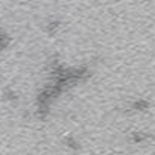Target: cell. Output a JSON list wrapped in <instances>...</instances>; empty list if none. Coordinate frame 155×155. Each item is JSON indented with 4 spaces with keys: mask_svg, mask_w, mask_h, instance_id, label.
<instances>
[{
    "mask_svg": "<svg viewBox=\"0 0 155 155\" xmlns=\"http://www.w3.org/2000/svg\"><path fill=\"white\" fill-rule=\"evenodd\" d=\"M147 108H149V102L144 99H138L132 104V110H135V111H146Z\"/></svg>",
    "mask_w": 155,
    "mask_h": 155,
    "instance_id": "1",
    "label": "cell"
},
{
    "mask_svg": "<svg viewBox=\"0 0 155 155\" xmlns=\"http://www.w3.org/2000/svg\"><path fill=\"white\" fill-rule=\"evenodd\" d=\"M147 138H149V135L144 134V132H134V134H132V140H134L135 143H141V141H144V140H147Z\"/></svg>",
    "mask_w": 155,
    "mask_h": 155,
    "instance_id": "2",
    "label": "cell"
},
{
    "mask_svg": "<svg viewBox=\"0 0 155 155\" xmlns=\"http://www.w3.org/2000/svg\"><path fill=\"white\" fill-rule=\"evenodd\" d=\"M6 46H8V37L2 29H0V49H5Z\"/></svg>",
    "mask_w": 155,
    "mask_h": 155,
    "instance_id": "3",
    "label": "cell"
},
{
    "mask_svg": "<svg viewBox=\"0 0 155 155\" xmlns=\"http://www.w3.org/2000/svg\"><path fill=\"white\" fill-rule=\"evenodd\" d=\"M58 21H50L49 23V26H47V29H49V32H55L56 29H58Z\"/></svg>",
    "mask_w": 155,
    "mask_h": 155,
    "instance_id": "4",
    "label": "cell"
}]
</instances>
